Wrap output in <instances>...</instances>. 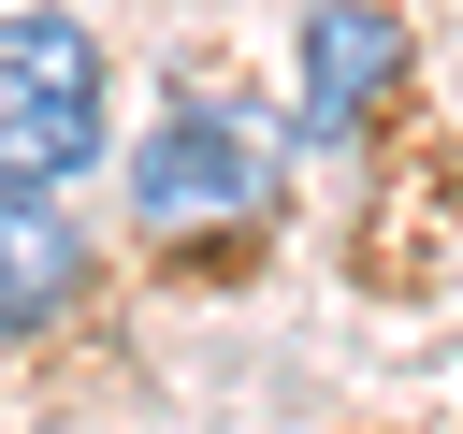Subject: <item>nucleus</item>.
<instances>
[{
    "label": "nucleus",
    "instance_id": "nucleus-1",
    "mask_svg": "<svg viewBox=\"0 0 463 434\" xmlns=\"http://www.w3.org/2000/svg\"><path fill=\"white\" fill-rule=\"evenodd\" d=\"M87 159H101V43H87V14L29 0V14H0V174L72 188Z\"/></svg>",
    "mask_w": 463,
    "mask_h": 434
},
{
    "label": "nucleus",
    "instance_id": "nucleus-2",
    "mask_svg": "<svg viewBox=\"0 0 463 434\" xmlns=\"http://www.w3.org/2000/svg\"><path fill=\"white\" fill-rule=\"evenodd\" d=\"M275 188V116L232 101V87H188L159 101V130L130 145V217L145 231H203V217H246Z\"/></svg>",
    "mask_w": 463,
    "mask_h": 434
},
{
    "label": "nucleus",
    "instance_id": "nucleus-3",
    "mask_svg": "<svg viewBox=\"0 0 463 434\" xmlns=\"http://www.w3.org/2000/svg\"><path fill=\"white\" fill-rule=\"evenodd\" d=\"M376 87H405V14H376V0H318V14H304V101H289V145H347Z\"/></svg>",
    "mask_w": 463,
    "mask_h": 434
},
{
    "label": "nucleus",
    "instance_id": "nucleus-4",
    "mask_svg": "<svg viewBox=\"0 0 463 434\" xmlns=\"http://www.w3.org/2000/svg\"><path fill=\"white\" fill-rule=\"evenodd\" d=\"M14 333H43L58 318V289H72V231H58V188H14Z\"/></svg>",
    "mask_w": 463,
    "mask_h": 434
}]
</instances>
